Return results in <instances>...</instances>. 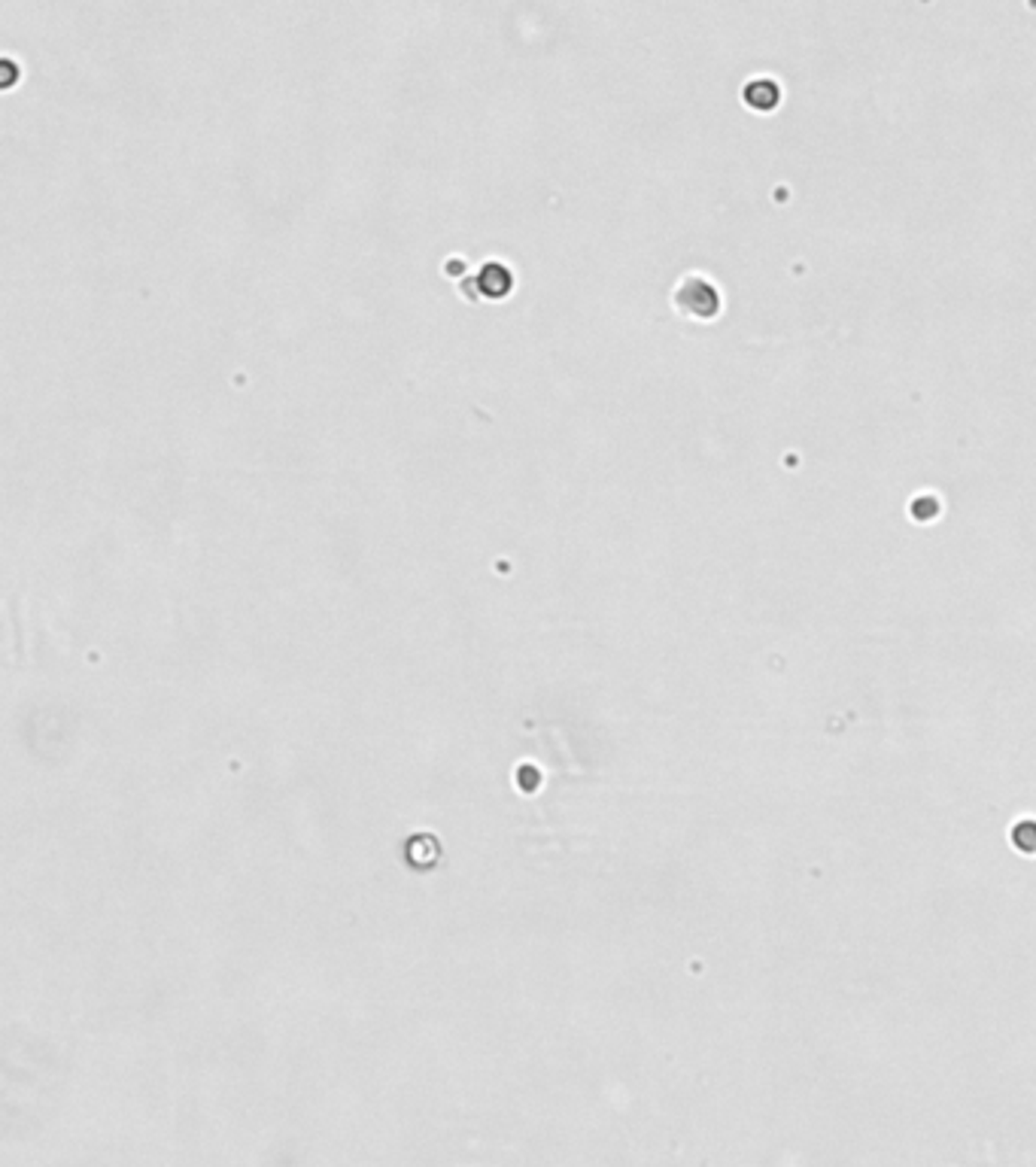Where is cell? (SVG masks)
<instances>
[{
    "mask_svg": "<svg viewBox=\"0 0 1036 1167\" xmlns=\"http://www.w3.org/2000/svg\"><path fill=\"white\" fill-rule=\"evenodd\" d=\"M672 305L681 317L711 319V317H718V310H720V292L715 289V283H708L706 277H699V274H687V277L674 286Z\"/></svg>",
    "mask_w": 1036,
    "mask_h": 1167,
    "instance_id": "obj_1",
    "label": "cell"
}]
</instances>
